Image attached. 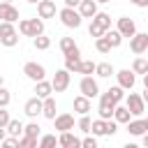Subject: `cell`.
I'll return each mask as SVG.
<instances>
[{"label": "cell", "instance_id": "cell-1", "mask_svg": "<svg viewBox=\"0 0 148 148\" xmlns=\"http://www.w3.org/2000/svg\"><path fill=\"white\" fill-rule=\"evenodd\" d=\"M18 32L25 35V37H39L44 35V21L37 16V18H21L18 21Z\"/></svg>", "mask_w": 148, "mask_h": 148}, {"label": "cell", "instance_id": "cell-2", "mask_svg": "<svg viewBox=\"0 0 148 148\" xmlns=\"http://www.w3.org/2000/svg\"><path fill=\"white\" fill-rule=\"evenodd\" d=\"M58 16H60V23L65 25V28H79L81 25V14H79V9H69V7H62L60 12H58Z\"/></svg>", "mask_w": 148, "mask_h": 148}, {"label": "cell", "instance_id": "cell-3", "mask_svg": "<svg viewBox=\"0 0 148 148\" xmlns=\"http://www.w3.org/2000/svg\"><path fill=\"white\" fill-rule=\"evenodd\" d=\"M125 106H127V111L132 113V116H143V111H146V102H143V97L139 95V92H130L127 97H125Z\"/></svg>", "mask_w": 148, "mask_h": 148}, {"label": "cell", "instance_id": "cell-4", "mask_svg": "<svg viewBox=\"0 0 148 148\" xmlns=\"http://www.w3.org/2000/svg\"><path fill=\"white\" fill-rule=\"evenodd\" d=\"M116 106H118V104L109 97V92H102V95H99V109H97V111H99V118H102V120H111Z\"/></svg>", "mask_w": 148, "mask_h": 148}, {"label": "cell", "instance_id": "cell-5", "mask_svg": "<svg viewBox=\"0 0 148 148\" xmlns=\"http://www.w3.org/2000/svg\"><path fill=\"white\" fill-rule=\"evenodd\" d=\"M23 74H25L30 81L39 83V81H44L46 69H44V65H39V62H25V65H23Z\"/></svg>", "mask_w": 148, "mask_h": 148}, {"label": "cell", "instance_id": "cell-6", "mask_svg": "<svg viewBox=\"0 0 148 148\" xmlns=\"http://www.w3.org/2000/svg\"><path fill=\"white\" fill-rule=\"evenodd\" d=\"M79 90H81V95L88 97V99H92V97L99 95V86H97V81H95L92 76H83L81 83H79Z\"/></svg>", "mask_w": 148, "mask_h": 148}, {"label": "cell", "instance_id": "cell-7", "mask_svg": "<svg viewBox=\"0 0 148 148\" xmlns=\"http://www.w3.org/2000/svg\"><path fill=\"white\" fill-rule=\"evenodd\" d=\"M81 62H83V58H81V51L79 49H74L72 53H67L65 56V69L72 74H81Z\"/></svg>", "mask_w": 148, "mask_h": 148}, {"label": "cell", "instance_id": "cell-8", "mask_svg": "<svg viewBox=\"0 0 148 148\" xmlns=\"http://www.w3.org/2000/svg\"><path fill=\"white\" fill-rule=\"evenodd\" d=\"M116 30H118L123 37H130V39H132V37L136 35V23H134V18H130V16H120Z\"/></svg>", "mask_w": 148, "mask_h": 148}, {"label": "cell", "instance_id": "cell-9", "mask_svg": "<svg viewBox=\"0 0 148 148\" xmlns=\"http://www.w3.org/2000/svg\"><path fill=\"white\" fill-rule=\"evenodd\" d=\"M51 86H53V92H65V90L69 88V72H67V69H58V72L53 74Z\"/></svg>", "mask_w": 148, "mask_h": 148}, {"label": "cell", "instance_id": "cell-10", "mask_svg": "<svg viewBox=\"0 0 148 148\" xmlns=\"http://www.w3.org/2000/svg\"><path fill=\"white\" fill-rule=\"evenodd\" d=\"M116 79H118V86H120L123 90H132L134 83H136V76H134L132 69H120V72H116Z\"/></svg>", "mask_w": 148, "mask_h": 148}, {"label": "cell", "instance_id": "cell-11", "mask_svg": "<svg viewBox=\"0 0 148 148\" xmlns=\"http://www.w3.org/2000/svg\"><path fill=\"white\" fill-rule=\"evenodd\" d=\"M130 49H132V53H143V51H148V32H136L132 39H130Z\"/></svg>", "mask_w": 148, "mask_h": 148}, {"label": "cell", "instance_id": "cell-12", "mask_svg": "<svg viewBox=\"0 0 148 148\" xmlns=\"http://www.w3.org/2000/svg\"><path fill=\"white\" fill-rule=\"evenodd\" d=\"M53 125H56V130L60 134L62 132H69V130H74V116L72 113H58L56 120H53Z\"/></svg>", "mask_w": 148, "mask_h": 148}, {"label": "cell", "instance_id": "cell-13", "mask_svg": "<svg viewBox=\"0 0 148 148\" xmlns=\"http://www.w3.org/2000/svg\"><path fill=\"white\" fill-rule=\"evenodd\" d=\"M0 21L5 23H16L18 21V9L9 2H0Z\"/></svg>", "mask_w": 148, "mask_h": 148}, {"label": "cell", "instance_id": "cell-14", "mask_svg": "<svg viewBox=\"0 0 148 148\" xmlns=\"http://www.w3.org/2000/svg\"><path fill=\"white\" fill-rule=\"evenodd\" d=\"M42 109H44V99H39V97H30L25 102V106H23L25 116H30V118H37L42 113Z\"/></svg>", "mask_w": 148, "mask_h": 148}, {"label": "cell", "instance_id": "cell-15", "mask_svg": "<svg viewBox=\"0 0 148 148\" xmlns=\"http://www.w3.org/2000/svg\"><path fill=\"white\" fill-rule=\"evenodd\" d=\"M79 14H81V18H95L97 16V2L95 0H81V5H79Z\"/></svg>", "mask_w": 148, "mask_h": 148}, {"label": "cell", "instance_id": "cell-16", "mask_svg": "<svg viewBox=\"0 0 148 148\" xmlns=\"http://www.w3.org/2000/svg\"><path fill=\"white\" fill-rule=\"evenodd\" d=\"M58 146L60 148H81V139L76 134H72V132H62L58 136Z\"/></svg>", "mask_w": 148, "mask_h": 148}, {"label": "cell", "instance_id": "cell-17", "mask_svg": "<svg viewBox=\"0 0 148 148\" xmlns=\"http://www.w3.org/2000/svg\"><path fill=\"white\" fill-rule=\"evenodd\" d=\"M37 14H39L42 21H44V18H53V16H56V2H53V0H42V2L37 5Z\"/></svg>", "mask_w": 148, "mask_h": 148}, {"label": "cell", "instance_id": "cell-18", "mask_svg": "<svg viewBox=\"0 0 148 148\" xmlns=\"http://www.w3.org/2000/svg\"><path fill=\"white\" fill-rule=\"evenodd\" d=\"M51 92H53V86H51V81H39V83H35V97H39V99H46V97H51Z\"/></svg>", "mask_w": 148, "mask_h": 148}, {"label": "cell", "instance_id": "cell-19", "mask_svg": "<svg viewBox=\"0 0 148 148\" xmlns=\"http://www.w3.org/2000/svg\"><path fill=\"white\" fill-rule=\"evenodd\" d=\"M113 120H116L118 125H127V123L132 120V113L127 111L125 104H118V106H116V111H113Z\"/></svg>", "mask_w": 148, "mask_h": 148}, {"label": "cell", "instance_id": "cell-20", "mask_svg": "<svg viewBox=\"0 0 148 148\" xmlns=\"http://www.w3.org/2000/svg\"><path fill=\"white\" fill-rule=\"evenodd\" d=\"M127 132L132 134V136H143L148 130H146V123H143V118H136V120H130L127 123Z\"/></svg>", "mask_w": 148, "mask_h": 148}, {"label": "cell", "instance_id": "cell-21", "mask_svg": "<svg viewBox=\"0 0 148 148\" xmlns=\"http://www.w3.org/2000/svg\"><path fill=\"white\" fill-rule=\"evenodd\" d=\"M74 111H76L79 116H88V111H90V99L83 97V95L74 97Z\"/></svg>", "mask_w": 148, "mask_h": 148}, {"label": "cell", "instance_id": "cell-22", "mask_svg": "<svg viewBox=\"0 0 148 148\" xmlns=\"http://www.w3.org/2000/svg\"><path fill=\"white\" fill-rule=\"evenodd\" d=\"M23 130H25V125H23L21 120H14V118H12V123L7 125V134H9L12 139H21V136H23Z\"/></svg>", "mask_w": 148, "mask_h": 148}, {"label": "cell", "instance_id": "cell-23", "mask_svg": "<svg viewBox=\"0 0 148 148\" xmlns=\"http://www.w3.org/2000/svg\"><path fill=\"white\" fill-rule=\"evenodd\" d=\"M42 116H44V118H49V120H56V99H53V97H46V99H44Z\"/></svg>", "mask_w": 148, "mask_h": 148}, {"label": "cell", "instance_id": "cell-24", "mask_svg": "<svg viewBox=\"0 0 148 148\" xmlns=\"http://www.w3.org/2000/svg\"><path fill=\"white\" fill-rule=\"evenodd\" d=\"M104 37H106V42L111 44V49H118V46L123 44V35H120L118 30H106Z\"/></svg>", "mask_w": 148, "mask_h": 148}, {"label": "cell", "instance_id": "cell-25", "mask_svg": "<svg viewBox=\"0 0 148 148\" xmlns=\"http://www.w3.org/2000/svg\"><path fill=\"white\" fill-rule=\"evenodd\" d=\"M95 74H97V76H102V79H109L111 74H116V69H113V65H111V62H99V65H97V69H95Z\"/></svg>", "mask_w": 148, "mask_h": 148}, {"label": "cell", "instance_id": "cell-26", "mask_svg": "<svg viewBox=\"0 0 148 148\" xmlns=\"http://www.w3.org/2000/svg\"><path fill=\"white\" fill-rule=\"evenodd\" d=\"M90 132H92V136H106V120H102V118L92 120Z\"/></svg>", "mask_w": 148, "mask_h": 148}, {"label": "cell", "instance_id": "cell-27", "mask_svg": "<svg viewBox=\"0 0 148 148\" xmlns=\"http://www.w3.org/2000/svg\"><path fill=\"white\" fill-rule=\"evenodd\" d=\"M74 49H79V46H76V42H74V37H62V39H60V51H62L65 56H67V53H72Z\"/></svg>", "mask_w": 148, "mask_h": 148}, {"label": "cell", "instance_id": "cell-28", "mask_svg": "<svg viewBox=\"0 0 148 148\" xmlns=\"http://www.w3.org/2000/svg\"><path fill=\"white\" fill-rule=\"evenodd\" d=\"M132 72L134 74H148V60H143V58H136L134 62H132Z\"/></svg>", "mask_w": 148, "mask_h": 148}, {"label": "cell", "instance_id": "cell-29", "mask_svg": "<svg viewBox=\"0 0 148 148\" xmlns=\"http://www.w3.org/2000/svg\"><path fill=\"white\" fill-rule=\"evenodd\" d=\"M92 21H95V23H99L104 30H111V16H109L106 12H97V16H95Z\"/></svg>", "mask_w": 148, "mask_h": 148}, {"label": "cell", "instance_id": "cell-30", "mask_svg": "<svg viewBox=\"0 0 148 148\" xmlns=\"http://www.w3.org/2000/svg\"><path fill=\"white\" fill-rule=\"evenodd\" d=\"M32 46H35L37 51H46V49L51 46V37H44V35H39V37H35V39H32Z\"/></svg>", "mask_w": 148, "mask_h": 148}, {"label": "cell", "instance_id": "cell-31", "mask_svg": "<svg viewBox=\"0 0 148 148\" xmlns=\"http://www.w3.org/2000/svg\"><path fill=\"white\" fill-rule=\"evenodd\" d=\"M58 146V136L56 134H44L39 139V148H56Z\"/></svg>", "mask_w": 148, "mask_h": 148}, {"label": "cell", "instance_id": "cell-32", "mask_svg": "<svg viewBox=\"0 0 148 148\" xmlns=\"http://www.w3.org/2000/svg\"><path fill=\"white\" fill-rule=\"evenodd\" d=\"M106 92H109V97H111L116 104H120V102L125 99V92H123V88H120V86H113V88H109Z\"/></svg>", "mask_w": 148, "mask_h": 148}, {"label": "cell", "instance_id": "cell-33", "mask_svg": "<svg viewBox=\"0 0 148 148\" xmlns=\"http://www.w3.org/2000/svg\"><path fill=\"white\" fill-rule=\"evenodd\" d=\"M16 148H39V143H37V139L21 136V139H16Z\"/></svg>", "mask_w": 148, "mask_h": 148}, {"label": "cell", "instance_id": "cell-34", "mask_svg": "<svg viewBox=\"0 0 148 148\" xmlns=\"http://www.w3.org/2000/svg\"><path fill=\"white\" fill-rule=\"evenodd\" d=\"M88 32H90V37H95V39H99V37H104V28L99 25V23H95V21H90V25H88Z\"/></svg>", "mask_w": 148, "mask_h": 148}, {"label": "cell", "instance_id": "cell-35", "mask_svg": "<svg viewBox=\"0 0 148 148\" xmlns=\"http://www.w3.org/2000/svg\"><path fill=\"white\" fill-rule=\"evenodd\" d=\"M23 136L39 139V125H37V123H28V125H25V130H23Z\"/></svg>", "mask_w": 148, "mask_h": 148}, {"label": "cell", "instance_id": "cell-36", "mask_svg": "<svg viewBox=\"0 0 148 148\" xmlns=\"http://www.w3.org/2000/svg\"><path fill=\"white\" fill-rule=\"evenodd\" d=\"M95 49H97L99 53H111V44L106 42V37H99V39H95Z\"/></svg>", "mask_w": 148, "mask_h": 148}, {"label": "cell", "instance_id": "cell-37", "mask_svg": "<svg viewBox=\"0 0 148 148\" xmlns=\"http://www.w3.org/2000/svg\"><path fill=\"white\" fill-rule=\"evenodd\" d=\"M95 69H97V65H95L92 60H83V62H81V74H83V76H92Z\"/></svg>", "mask_w": 148, "mask_h": 148}, {"label": "cell", "instance_id": "cell-38", "mask_svg": "<svg viewBox=\"0 0 148 148\" xmlns=\"http://www.w3.org/2000/svg\"><path fill=\"white\" fill-rule=\"evenodd\" d=\"M76 127H79L81 132H86V134H88V132H90V127H92L90 116H81V118H79V123H76Z\"/></svg>", "mask_w": 148, "mask_h": 148}, {"label": "cell", "instance_id": "cell-39", "mask_svg": "<svg viewBox=\"0 0 148 148\" xmlns=\"http://www.w3.org/2000/svg\"><path fill=\"white\" fill-rule=\"evenodd\" d=\"M9 102H12V92L2 86V88H0V109H7V106H9Z\"/></svg>", "mask_w": 148, "mask_h": 148}, {"label": "cell", "instance_id": "cell-40", "mask_svg": "<svg viewBox=\"0 0 148 148\" xmlns=\"http://www.w3.org/2000/svg\"><path fill=\"white\" fill-rule=\"evenodd\" d=\"M0 44H2V46H7V49H12V46H16V44H18V35L14 32V35H9V37H0Z\"/></svg>", "mask_w": 148, "mask_h": 148}, {"label": "cell", "instance_id": "cell-41", "mask_svg": "<svg viewBox=\"0 0 148 148\" xmlns=\"http://www.w3.org/2000/svg\"><path fill=\"white\" fill-rule=\"evenodd\" d=\"M16 30H14V23H5V21H0V37H9V35H14Z\"/></svg>", "mask_w": 148, "mask_h": 148}, {"label": "cell", "instance_id": "cell-42", "mask_svg": "<svg viewBox=\"0 0 148 148\" xmlns=\"http://www.w3.org/2000/svg\"><path fill=\"white\" fill-rule=\"evenodd\" d=\"M81 148H99V146H97V136H86V139H81Z\"/></svg>", "mask_w": 148, "mask_h": 148}, {"label": "cell", "instance_id": "cell-43", "mask_svg": "<svg viewBox=\"0 0 148 148\" xmlns=\"http://www.w3.org/2000/svg\"><path fill=\"white\" fill-rule=\"evenodd\" d=\"M12 123V116H9V111L7 109H0V127H7Z\"/></svg>", "mask_w": 148, "mask_h": 148}, {"label": "cell", "instance_id": "cell-44", "mask_svg": "<svg viewBox=\"0 0 148 148\" xmlns=\"http://www.w3.org/2000/svg\"><path fill=\"white\" fill-rule=\"evenodd\" d=\"M118 132V123L116 120H106V136H113Z\"/></svg>", "mask_w": 148, "mask_h": 148}, {"label": "cell", "instance_id": "cell-45", "mask_svg": "<svg viewBox=\"0 0 148 148\" xmlns=\"http://www.w3.org/2000/svg\"><path fill=\"white\" fill-rule=\"evenodd\" d=\"M0 148H16V139H12V136L5 139V141L0 143Z\"/></svg>", "mask_w": 148, "mask_h": 148}, {"label": "cell", "instance_id": "cell-46", "mask_svg": "<svg viewBox=\"0 0 148 148\" xmlns=\"http://www.w3.org/2000/svg\"><path fill=\"white\" fill-rule=\"evenodd\" d=\"M81 5V0H65V7H69V9H76Z\"/></svg>", "mask_w": 148, "mask_h": 148}, {"label": "cell", "instance_id": "cell-47", "mask_svg": "<svg viewBox=\"0 0 148 148\" xmlns=\"http://www.w3.org/2000/svg\"><path fill=\"white\" fill-rule=\"evenodd\" d=\"M134 7H139V9H143V7H148V0H130Z\"/></svg>", "mask_w": 148, "mask_h": 148}, {"label": "cell", "instance_id": "cell-48", "mask_svg": "<svg viewBox=\"0 0 148 148\" xmlns=\"http://www.w3.org/2000/svg\"><path fill=\"white\" fill-rule=\"evenodd\" d=\"M7 139V127H0V143Z\"/></svg>", "mask_w": 148, "mask_h": 148}, {"label": "cell", "instance_id": "cell-49", "mask_svg": "<svg viewBox=\"0 0 148 148\" xmlns=\"http://www.w3.org/2000/svg\"><path fill=\"white\" fill-rule=\"evenodd\" d=\"M141 141H143V148H148V132H146V134L141 136Z\"/></svg>", "mask_w": 148, "mask_h": 148}, {"label": "cell", "instance_id": "cell-50", "mask_svg": "<svg viewBox=\"0 0 148 148\" xmlns=\"http://www.w3.org/2000/svg\"><path fill=\"white\" fill-rule=\"evenodd\" d=\"M123 148H141V146H136V143H125Z\"/></svg>", "mask_w": 148, "mask_h": 148}, {"label": "cell", "instance_id": "cell-51", "mask_svg": "<svg viewBox=\"0 0 148 148\" xmlns=\"http://www.w3.org/2000/svg\"><path fill=\"white\" fill-rule=\"evenodd\" d=\"M141 97H143V102H146V104H148V88H146V92H143V95H141Z\"/></svg>", "mask_w": 148, "mask_h": 148}, {"label": "cell", "instance_id": "cell-52", "mask_svg": "<svg viewBox=\"0 0 148 148\" xmlns=\"http://www.w3.org/2000/svg\"><path fill=\"white\" fill-rule=\"evenodd\" d=\"M143 88H148V74H143Z\"/></svg>", "mask_w": 148, "mask_h": 148}, {"label": "cell", "instance_id": "cell-53", "mask_svg": "<svg viewBox=\"0 0 148 148\" xmlns=\"http://www.w3.org/2000/svg\"><path fill=\"white\" fill-rule=\"evenodd\" d=\"M28 2H30V5H39L42 0H28Z\"/></svg>", "mask_w": 148, "mask_h": 148}, {"label": "cell", "instance_id": "cell-54", "mask_svg": "<svg viewBox=\"0 0 148 148\" xmlns=\"http://www.w3.org/2000/svg\"><path fill=\"white\" fill-rule=\"evenodd\" d=\"M95 2H97V5H99V2H113V0H95Z\"/></svg>", "mask_w": 148, "mask_h": 148}, {"label": "cell", "instance_id": "cell-55", "mask_svg": "<svg viewBox=\"0 0 148 148\" xmlns=\"http://www.w3.org/2000/svg\"><path fill=\"white\" fill-rule=\"evenodd\" d=\"M2 83H5V79H2V74H0V88H2Z\"/></svg>", "mask_w": 148, "mask_h": 148}, {"label": "cell", "instance_id": "cell-56", "mask_svg": "<svg viewBox=\"0 0 148 148\" xmlns=\"http://www.w3.org/2000/svg\"><path fill=\"white\" fill-rule=\"evenodd\" d=\"M2 2H9V5H14V0H2Z\"/></svg>", "mask_w": 148, "mask_h": 148}, {"label": "cell", "instance_id": "cell-57", "mask_svg": "<svg viewBox=\"0 0 148 148\" xmlns=\"http://www.w3.org/2000/svg\"><path fill=\"white\" fill-rule=\"evenodd\" d=\"M143 123H146V130H148V118H143Z\"/></svg>", "mask_w": 148, "mask_h": 148}, {"label": "cell", "instance_id": "cell-58", "mask_svg": "<svg viewBox=\"0 0 148 148\" xmlns=\"http://www.w3.org/2000/svg\"><path fill=\"white\" fill-rule=\"evenodd\" d=\"M53 2H56V0H53Z\"/></svg>", "mask_w": 148, "mask_h": 148}]
</instances>
